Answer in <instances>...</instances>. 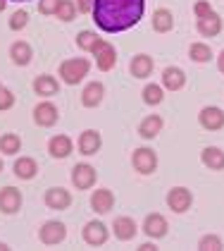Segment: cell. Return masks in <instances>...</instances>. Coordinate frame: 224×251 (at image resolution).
I'll return each mask as SVG.
<instances>
[{
    "instance_id": "obj_18",
    "label": "cell",
    "mask_w": 224,
    "mask_h": 251,
    "mask_svg": "<svg viewBox=\"0 0 224 251\" xmlns=\"http://www.w3.org/2000/svg\"><path fill=\"white\" fill-rule=\"evenodd\" d=\"M103 96H105V86L100 81H91L81 91V105L84 108H98L103 103Z\"/></svg>"
},
{
    "instance_id": "obj_9",
    "label": "cell",
    "mask_w": 224,
    "mask_h": 251,
    "mask_svg": "<svg viewBox=\"0 0 224 251\" xmlns=\"http://www.w3.org/2000/svg\"><path fill=\"white\" fill-rule=\"evenodd\" d=\"M193 203V194L188 192L186 187H172L167 192V206L169 211L174 213H186Z\"/></svg>"
},
{
    "instance_id": "obj_19",
    "label": "cell",
    "mask_w": 224,
    "mask_h": 251,
    "mask_svg": "<svg viewBox=\"0 0 224 251\" xmlns=\"http://www.w3.org/2000/svg\"><path fill=\"white\" fill-rule=\"evenodd\" d=\"M153 67H155V62H153V58H150L148 53H138V55H134V58H131V62H129L131 77H136V79L150 77Z\"/></svg>"
},
{
    "instance_id": "obj_17",
    "label": "cell",
    "mask_w": 224,
    "mask_h": 251,
    "mask_svg": "<svg viewBox=\"0 0 224 251\" xmlns=\"http://www.w3.org/2000/svg\"><path fill=\"white\" fill-rule=\"evenodd\" d=\"M186 86V72L181 67H165L162 70V89L167 91H181Z\"/></svg>"
},
{
    "instance_id": "obj_31",
    "label": "cell",
    "mask_w": 224,
    "mask_h": 251,
    "mask_svg": "<svg viewBox=\"0 0 224 251\" xmlns=\"http://www.w3.org/2000/svg\"><path fill=\"white\" fill-rule=\"evenodd\" d=\"M76 12H79V7L74 5V0H60L55 17L60 22H72L76 17Z\"/></svg>"
},
{
    "instance_id": "obj_14",
    "label": "cell",
    "mask_w": 224,
    "mask_h": 251,
    "mask_svg": "<svg viewBox=\"0 0 224 251\" xmlns=\"http://www.w3.org/2000/svg\"><path fill=\"white\" fill-rule=\"evenodd\" d=\"M43 201H45V206L53 208V211H65V208L72 206V194L67 192V189H62V187H53V189L45 192Z\"/></svg>"
},
{
    "instance_id": "obj_27",
    "label": "cell",
    "mask_w": 224,
    "mask_h": 251,
    "mask_svg": "<svg viewBox=\"0 0 224 251\" xmlns=\"http://www.w3.org/2000/svg\"><path fill=\"white\" fill-rule=\"evenodd\" d=\"M201 160H203V165L210 168V170H217V173L224 170V151L217 149V146H207V149H203Z\"/></svg>"
},
{
    "instance_id": "obj_44",
    "label": "cell",
    "mask_w": 224,
    "mask_h": 251,
    "mask_svg": "<svg viewBox=\"0 0 224 251\" xmlns=\"http://www.w3.org/2000/svg\"><path fill=\"white\" fill-rule=\"evenodd\" d=\"M0 173H2V160H0Z\"/></svg>"
},
{
    "instance_id": "obj_4",
    "label": "cell",
    "mask_w": 224,
    "mask_h": 251,
    "mask_svg": "<svg viewBox=\"0 0 224 251\" xmlns=\"http://www.w3.org/2000/svg\"><path fill=\"white\" fill-rule=\"evenodd\" d=\"M65 237H67V227H65V223H60V220H48V223H43L41 230H38V239H41V244H45V247L62 244Z\"/></svg>"
},
{
    "instance_id": "obj_5",
    "label": "cell",
    "mask_w": 224,
    "mask_h": 251,
    "mask_svg": "<svg viewBox=\"0 0 224 251\" xmlns=\"http://www.w3.org/2000/svg\"><path fill=\"white\" fill-rule=\"evenodd\" d=\"M131 165L136 168V173L141 175H153L157 170V153L148 149V146H141V149H136L134 155H131Z\"/></svg>"
},
{
    "instance_id": "obj_20",
    "label": "cell",
    "mask_w": 224,
    "mask_h": 251,
    "mask_svg": "<svg viewBox=\"0 0 224 251\" xmlns=\"http://www.w3.org/2000/svg\"><path fill=\"white\" fill-rule=\"evenodd\" d=\"M72 149H74V144H72V139L67 134H55L48 141V153L53 158H60V160L72 153Z\"/></svg>"
},
{
    "instance_id": "obj_6",
    "label": "cell",
    "mask_w": 224,
    "mask_h": 251,
    "mask_svg": "<svg viewBox=\"0 0 224 251\" xmlns=\"http://www.w3.org/2000/svg\"><path fill=\"white\" fill-rule=\"evenodd\" d=\"M95 182H98V173H95L93 165H89V163H76L74 170H72V184H74L76 189L86 192V189L93 187Z\"/></svg>"
},
{
    "instance_id": "obj_43",
    "label": "cell",
    "mask_w": 224,
    "mask_h": 251,
    "mask_svg": "<svg viewBox=\"0 0 224 251\" xmlns=\"http://www.w3.org/2000/svg\"><path fill=\"white\" fill-rule=\"evenodd\" d=\"M15 2H29V0H15Z\"/></svg>"
},
{
    "instance_id": "obj_22",
    "label": "cell",
    "mask_w": 224,
    "mask_h": 251,
    "mask_svg": "<svg viewBox=\"0 0 224 251\" xmlns=\"http://www.w3.org/2000/svg\"><path fill=\"white\" fill-rule=\"evenodd\" d=\"M112 206H114V194L110 189H95L91 196V208L100 215H105L112 211Z\"/></svg>"
},
{
    "instance_id": "obj_24",
    "label": "cell",
    "mask_w": 224,
    "mask_h": 251,
    "mask_svg": "<svg viewBox=\"0 0 224 251\" xmlns=\"http://www.w3.org/2000/svg\"><path fill=\"white\" fill-rule=\"evenodd\" d=\"M162 125H165V122H162V117L160 115L143 117V120H141V125H138V136L150 141V139H155V136L162 132Z\"/></svg>"
},
{
    "instance_id": "obj_3",
    "label": "cell",
    "mask_w": 224,
    "mask_h": 251,
    "mask_svg": "<svg viewBox=\"0 0 224 251\" xmlns=\"http://www.w3.org/2000/svg\"><path fill=\"white\" fill-rule=\"evenodd\" d=\"M93 58H95V67L100 72H110L112 67L117 65V50L112 48V43H108L105 39H98L93 46Z\"/></svg>"
},
{
    "instance_id": "obj_2",
    "label": "cell",
    "mask_w": 224,
    "mask_h": 251,
    "mask_svg": "<svg viewBox=\"0 0 224 251\" xmlns=\"http://www.w3.org/2000/svg\"><path fill=\"white\" fill-rule=\"evenodd\" d=\"M89 70H91V62L86 58H69L60 62V79L69 86L81 84L84 77H89Z\"/></svg>"
},
{
    "instance_id": "obj_28",
    "label": "cell",
    "mask_w": 224,
    "mask_h": 251,
    "mask_svg": "<svg viewBox=\"0 0 224 251\" xmlns=\"http://www.w3.org/2000/svg\"><path fill=\"white\" fill-rule=\"evenodd\" d=\"M22 151V139L15 132H7V134L0 136V153L5 155H15Z\"/></svg>"
},
{
    "instance_id": "obj_13",
    "label": "cell",
    "mask_w": 224,
    "mask_h": 251,
    "mask_svg": "<svg viewBox=\"0 0 224 251\" xmlns=\"http://www.w3.org/2000/svg\"><path fill=\"white\" fill-rule=\"evenodd\" d=\"M57 120H60V113H57V108L50 100H43V103H38L34 108V122L38 127H53Z\"/></svg>"
},
{
    "instance_id": "obj_12",
    "label": "cell",
    "mask_w": 224,
    "mask_h": 251,
    "mask_svg": "<svg viewBox=\"0 0 224 251\" xmlns=\"http://www.w3.org/2000/svg\"><path fill=\"white\" fill-rule=\"evenodd\" d=\"M22 208V189L17 187H2L0 189V211L5 215H12Z\"/></svg>"
},
{
    "instance_id": "obj_32",
    "label": "cell",
    "mask_w": 224,
    "mask_h": 251,
    "mask_svg": "<svg viewBox=\"0 0 224 251\" xmlns=\"http://www.w3.org/2000/svg\"><path fill=\"white\" fill-rule=\"evenodd\" d=\"M100 39L98 34H93V31H89V29H84V31H79V36H76V46L81 48V50H86V53H91L95 46V41Z\"/></svg>"
},
{
    "instance_id": "obj_11",
    "label": "cell",
    "mask_w": 224,
    "mask_h": 251,
    "mask_svg": "<svg viewBox=\"0 0 224 251\" xmlns=\"http://www.w3.org/2000/svg\"><path fill=\"white\" fill-rule=\"evenodd\" d=\"M222 26L224 22L222 17L212 10L210 15H205V17H201V20L196 22V29H198V34L201 36H205V39H215V36H220L222 34Z\"/></svg>"
},
{
    "instance_id": "obj_39",
    "label": "cell",
    "mask_w": 224,
    "mask_h": 251,
    "mask_svg": "<svg viewBox=\"0 0 224 251\" xmlns=\"http://www.w3.org/2000/svg\"><path fill=\"white\" fill-rule=\"evenodd\" d=\"M155 249H157V247H155L153 242H143V244L138 247V251H155Z\"/></svg>"
},
{
    "instance_id": "obj_30",
    "label": "cell",
    "mask_w": 224,
    "mask_h": 251,
    "mask_svg": "<svg viewBox=\"0 0 224 251\" xmlns=\"http://www.w3.org/2000/svg\"><path fill=\"white\" fill-rule=\"evenodd\" d=\"M143 100H146L148 105H160V103L165 100V89H162L160 84H148V86H143Z\"/></svg>"
},
{
    "instance_id": "obj_33",
    "label": "cell",
    "mask_w": 224,
    "mask_h": 251,
    "mask_svg": "<svg viewBox=\"0 0 224 251\" xmlns=\"http://www.w3.org/2000/svg\"><path fill=\"white\" fill-rule=\"evenodd\" d=\"M198 249L220 251V249H224V244H222V239H220L217 234H203V237H201V242H198Z\"/></svg>"
},
{
    "instance_id": "obj_10",
    "label": "cell",
    "mask_w": 224,
    "mask_h": 251,
    "mask_svg": "<svg viewBox=\"0 0 224 251\" xmlns=\"http://www.w3.org/2000/svg\"><path fill=\"white\" fill-rule=\"evenodd\" d=\"M76 146H79V153L81 155H95L100 151V146H103V136L98 129H84L81 134H79V141H76Z\"/></svg>"
},
{
    "instance_id": "obj_36",
    "label": "cell",
    "mask_w": 224,
    "mask_h": 251,
    "mask_svg": "<svg viewBox=\"0 0 224 251\" xmlns=\"http://www.w3.org/2000/svg\"><path fill=\"white\" fill-rule=\"evenodd\" d=\"M60 0H38V12L41 15H55Z\"/></svg>"
},
{
    "instance_id": "obj_42",
    "label": "cell",
    "mask_w": 224,
    "mask_h": 251,
    "mask_svg": "<svg viewBox=\"0 0 224 251\" xmlns=\"http://www.w3.org/2000/svg\"><path fill=\"white\" fill-rule=\"evenodd\" d=\"M7 249V244H2V242H0V251H5Z\"/></svg>"
},
{
    "instance_id": "obj_25",
    "label": "cell",
    "mask_w": 224,
    "mask_h": 251,
    "mask_svg": "<svg viewBox=\"0 0 224 251\" xmlns=\"http://www.w3.org/2000/svg\"><path fill=\"white\" fill-rule=\"evenodd\" d=\"M34 58V50H31V46L26 43V41H15L12 46H10V60L19 65V67H24V65H29Z\"/></svg>"
},
{
    "instance_id": "obj_38",
    "label": "cell",
    "mask_w": 224,
    "mask_h": 251,
    "mask_svg": "<svg viewBox=\"0 0 224 251\" xmlns=\"http://www.w3.org/2000/svg\"><path fill=\"white\" fill-rule=\"evenodd\" d=\"M76 7H79V12H91L93 0H76Z\"/></svg>"
},
{
    "instance_id": "obj_15",
    "label": "cell",
    "mask_w": 224,
    "mask_h": 251,
    "mask_svg": "<svg viewBox=\"0 0 224 251\" xmlns=\"http://www.w3.org/2000/svg\"><path fill=\"white\" fill-rule=\"evenodd\" d=\"M169 225L167 220H165V215H160V213H150L146 215V220H143V232L148 234L150 239H162L165 234H167Z\"/></svg>"
},
{
    "instance_id": "obj_1",
    "label": "cell",
    "mask_w": 224,
    "mask_h": 251,
    "mask_svg": "<svg viewBox=\"0 0 224 251\" xmlns=\"http://www.w3.org/2000/svg\"><path fill=\"white\" fill-rule=\"evenodd\" d=\"M91 12L98 29L119 34L141 22L146 12V0H93Z\"/></svg>"
},
{
    "instance_id": "obj_8",
    "label": "cell",
    "mask_w": 224,
    "mask_h": 251,
    "mask_svg": "<svg viewBox=\"0 0 224 251\" xmlns=\"http://www.w3.org/2000/svg\"><path fill=\"white\" fill-rule=\"evenodd\" d=\"M198 125L207 132H220L224 129V110L217 105H207L198 113Z\"/></svg>"
},
{
    "instance_id": "obj_21",
    "label": "cell",
    "mask_w": 224,
    "mask_h": 251,
    "mask_svg": "<svg viewBox=\"0 0 224 251\" xmlns=\"http://www.w3.org/2000/svg\"><path fill=\"white\" fill-rule=\"evenodd\" d=\"M150 24H153V29L157 34H167V31L174 29V15L169 12L167 7H157L153 12V17H150Z\"/></svg>"
},
{
    "instance_id": "obj_40",
    "label": "cell",
    "mask_w": 224,
    "mask_h": 251,
    "mask_svg": "<svg viewBox=\"0 0 224 251\" xmlns=\"http://www.w3.org/2000/svg\"><path fill=\"white\" fill-rule=\"evenodd\" d=\"M217 70H220V72L224 75V50L220 53V58H217Z\"/></svg>"
},
{
    "instance_id": "obj_35",
    "label": "cell",
    "mask_w": 224,
    "mask_h": 251,
    "mask_svg": "<svg viewBox=\"0 0 224 251\" xmlns=\"http://www.w3.org/2000/svg\"><path fill=\"white\" fill-rule=\"evenodd\" d=\"M12 105H15V94H12L10 89L0 86V113H2V110H10Z\"/></svg>"
},
{
    "instance_id": "obj_26",
    "label": "cell",
    "mask_w": 224,
    "mask_h": 251,
    "mask_svg": "<svg viewBox=\"0 0 224 251\" xmlns=\"http://www.w3.org/2000/svg\"><path fill=\"white\" fill-rule=\"evenodd\" d=\"M12 170H15V175H17L19 179H34L38 173V165L34 158H29V155H22V158H17L15 160V165H12Z\"/></svg>"
},
{
    "instance_id": "obj_37",
    "label": "cell",
    "mask_w": 224,
    "mask_h": 251,
    "mask_svg": "<svg viewBox=\"0 0 224 251\" xmlns=\"http://www.w3.org/2000/svg\"><path fill=\"white\" fill-rule=\"evenodd\" d=\"M193 12H196V17L201 20V17H205V15H210V12H212V5H210L207 0H198V2L193 5Z\"/></svg>"
},
{
    "instance_id": "obj_29",
    "label": "cell",
    "mask_w": 224,
    "mask_h": 251,
    "mask_svg": "<svg viewBox=\"0 0 224 251\" xmlns=\"http://www.w3.org/2000/svg\"><path fill=\"white\" fill-rule=\"evenodd\" d=\"M188 58L193 60V62H210V60H212V48H210L207 43L196 41V43H191V48H188Z\"/></svg>"
},
{
    "instance_id": "obj_23",
    "label": "cell",
    "mask_w": 224,
    "mask_h": 251,
    "mask_svg": "<svg viewBox=\"0 0 224 251\" xmlns=\"http://www.w3.org/2000/svg\"><path fill=\"white\" fill-rule=\"evenodd\" d=\"M34 91H36V96L50 98V96H57L60 84H57V79L53 75H41V77L34 79Z\"/></svg>"
},
{
    "instance_id": "obj_34",
    "label": "cell",
    "mask_w": 224,
    "mask_h": 251,
    "mask_svg": "<svg viewBox=\"0 0 224 251\" xmlns=\"http://www.w3.org/2000/svg\"><path fill=\"white\" fill-rule=\"evenodd\" d=\"M26 24H29V12H26V10H17V12L10 17V29H12V31H22Z\"/></svg>"
},
{
    "instance_id": "obj_16",
    "label": "cell",
    "mask_w": 224,
    "mask_h": 251,
    "mask_svg": "<svg viewBox=\"0 0 224 251\" xmlns=\"http://www.w3.org/2000/svg\"><path fill=\"white\" fill-rule=\"evenodd\" d=\"M136 223H134V218L129 215H119V218H114V223H112V234L119 239V242H131L134 237H136Z\"/></svg>"
},
{
    "instance_id": "obj_41",
    "label": "cell",
    "mask_w": 224,
    "mask_h": 251,
    "mask_svg": "<svg viewBox=\"0 0 224 251\" xmlns=\"http://www.w3.org/2000/svg\"><path fill=\"white\" fill-rule=\"evenodd\" d=\"M5 7H7V0H0V12H2Z\"/></svg>"
},
{
    "instance_id": "obj_7",
    "label": "cell",
    "mask_w": 224,
    "mask_h": 251,
    "mask_svg": "<svg viewBox=\"0 0 224 251\" xmlns=\"http://www.w3.org/2000/svg\"><path fill=\"white\" fill-rule=\"evenodd\" d=\"M81 234H84V242L89 247H103L108 242V237H110V230H108V225L103 220H91V223L84 225Z\"/></svg>"
}]
</instances>
